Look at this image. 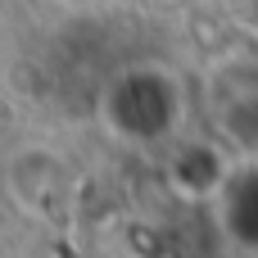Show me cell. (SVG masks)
I'll use <instances>...</instances> for the list:
<instances>
[{
	"label": "cell",
	"instance_id": "cell-1",
	"mask_svg": "<svg viewBox=\"0 0 258 258\" xmlns=\"http://www.w3.org/2000/svg\"><path fill=\"white\" fill-rule=\"evenodd\" d=\"M109 122L113 132H127L136 141L163 136L177 118V91L163 73H127L109 91Z\"/></svg>",
	"mask_w": 258,
	"mask_h": 258
}]
</instances>
